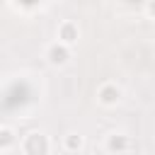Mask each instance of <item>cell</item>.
Returning a JSON list of instances; mask_svg holds the SVG:
<instances>
[{
  "mask_svg": "<svg viewBox=\"0 0 155 155\" xmlns=\"http://www.w3.org/2000/svg\"><path fill=\"white\" fill-rule=\"evenodd\" d=\"M48 58H51V63H65L68 61V51L65 48H51V53H48Z\"/></svg>",
  "mask_w": 155,
  "mask_h": 155,
  "instance_id": "cell-1",
  "label": "cell"
},
{
  "mask_svg": "<svg viewBox=\"0 0 155 155\" xmlns=\"http://www.w3.org/2000/svg\"><path fill=\"white\" fill-rule=\"evenodd\" d=\"M75 39H78V31H73L70 24H65V27L61 29V41H63V44H73Z\"/></svg>",
  "mask_w": 155,
  "mask_h": 155,
  "instance_id": "cell-2",
  "label": "cell"
},
{
  "mask_svg": "<svg viewBox=\"0 0 155 155\" xmlns=\"http://www.w3.org/2000/svg\"><path fill=\"white\" fill-rule=\"evenodd\" d=\"M0 143H2V145H12V143H15V138H12V131H7V128H0Z\"/></svg>",
  "mask_w": 155,
  "mask_h": 155,
  "instance_id": "cell-3",
  "label": "cell"
}]
</instances>
